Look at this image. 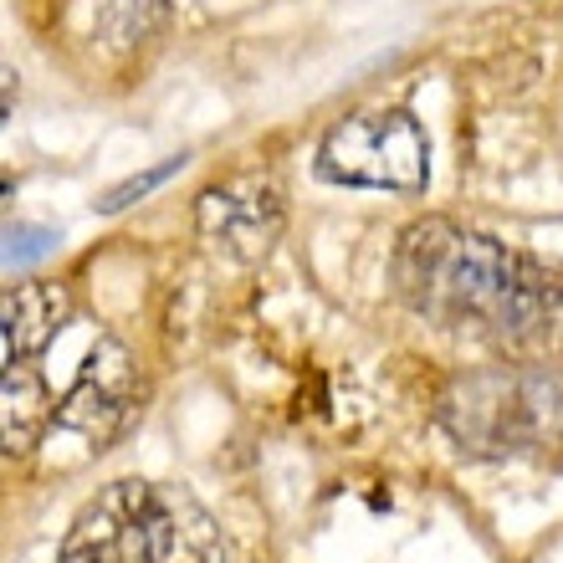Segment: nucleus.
Returning a JSON list of instances; mask_svg holds the SVG:
<instances>
[{
  "instance_id": "1",
  "label": "nucleus",
  "mask_w": 563,
  "mask_h": 563,
  "mask_svg": "<svg viewBox=\"0 0 563 563\" xmlns=\"http://www.w3.org/2000/svg\"><path fill=\"white\" fill-rule=\"evenodd\" d=\"M139 405V369L108 328L77 318L57 282H15L0 302V441L31 451L52 426L103 445Z\"/></svg>"
},
{
  "instance_id": "3",
  "label": "nucleus",
  "mask_w": 563,
  "mask_h": 563,
  "mask_svg": "<svg viewBox=\"0 0 563 563\" xmlns=\"http://www.w3.org/2000/svg\"><path fill=\"white\" fill-rule=\"evenodd\" d=\"M57 563H225L221 528L185 487L113 482L77 512Z\"/></svg>"
},
{
  "instance_id": "7",
  "label": "nucleus",
  "mask_w": 563,
  "mask_h": 563,
  "mask_svg": "<svg viewBox=\"0 0 563 563\" xmlns=\"http://www.w3.org/2000/svg\"><path fill=\"white\" fill-rule=\"evenodd\" d=\"M164 0H98V26L113 46H134L159 26Z\"/></svg>"
},
{
  "instance_id": "2",
  "label": "nucleus",
  "mask_w": 563,
  "mask_h": 563,
  "mask_svg": "<svg viewBox=\"0 0 563 563\" xmlns=\"http://www.w3.org/2000/svg\"><path fill=\"white\" fill-rule=\"evenodd\" d=\"M395 292L430 323L538 339L563 318V277L456 221H416L395 246Z\"/></svg>"
},
{
  "instance_id": "4",
  "label": "nucleus",
  "mask_w": 563,
  "mask_h": 563,
  "mask_svg": "<svg viewBox=\"0 0 563 563\" xmlns=\"http://www.w3.org/2000/svg\"><path fill=\"white\" fill-rule=\"evenodd\" d=\"M435 420L472 456H528L563 466V379L549 369L497 364L461 374L435 405Z\"/></svg>"
},
{
  "instance_id": "6",
  "label": "nucleus",
  "mask_w": 563,
  "mask_h": 563,
  "mask_svg": "<svg viewBox=\"0 0 563 563\" xmlns=\"http://www.w3.org/2000/svg\"><path fill=\"white\" fill-rule=\"evenodd\" d=\"M282 216L287 206H282V185L272 169H236L231 179L210 185L195 206L200 236L231 262H262L272 241L282 236Z\"/></svg>"
},
{
  "instance_id": "5",
  "label": "nucleus",
  "mask_w": 563,
  "mask_h": 563,
  "mask_svg": "<svg viewBox=\"0 0 563 563\" xmlns=\"http://www.w3.org/2000/svg\"><path fill=\"white\" fill-rule=\"evenodd\" d=\"M318 175L349 190L420 195L430 179V139L405 108L349 113L318 144Z\"/></svg>"
},
{
  "instance_id": "8",
  "label": "nucleus",
  "mask_w": 563,
  "mask_h": 563,
  "mask_svg": "<svg viewBox=\"0 0 563 563\" xmlns=\"http://www.w3.org/2000/svg\"><path fill=\"white\" fill-rule=\"evenodd\" d=\"M57 246V236L52 231H42V225H5V272H26L31 262H42L46 252Z\"/></svg>"
},
{
  "instance_id": "9",
  "label": "nucleus",
  "mask_w": 563,
  "mask_h": 563,
  "mask_svg": "<svg viewBox=\"0 0 563 563\" xmlns=\"http://www.w3.org/2000/svg\"><path fill=\"white\" fill-rule=\"evenodd\" d=\"M179 169H185V154H175V159H164V164H154V169H148V175H134L129 179V185H119V190H108L103 200H98V210H108V216H113V210H123V206H134L139 195H148V190H159L164 179L169 175H179Z\"/></svg>"
}]
</instances>
